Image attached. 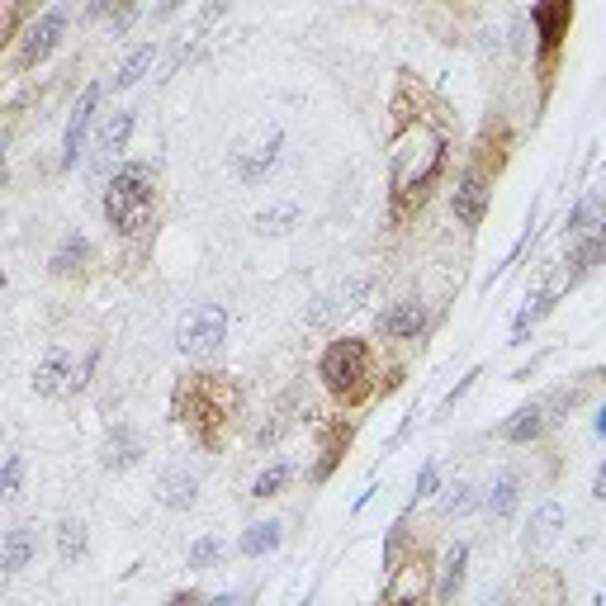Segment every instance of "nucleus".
<instances>
[{
  "label": "nucleus",
  "instance_id": "obj_1",
  "mask_svg": "<svg viewBox=\"0 0 606 606\" xmlns=\"http://www.w3.org/2000/svg\"><path fill=\"white\" fill-rule=\"evenodd\" d=\"M441 166H446V138L417 128L408 143L393 152V218H408L412 209H422Z\"/></svg>",
  "mask_w": 606,
  "mask_h": 606
},
{
  "label": "nucleus",
  "instance_id": "obj_2",
  "mask_svg": "<svg viewBox=\"0 0 606 606\" xmlns=\"http://www.w3.org/2000/svg\"><path fill=\"white\" fill-rule=\"evenodd\" d=\"M232 403H237V389L228 384V375H185L176 389V422H185L204 446H214Z\"/></svg>",
  "mask_w": 606,
  "mask_h": 606
},
{
  "label": "nucleus",
  "instance_id": "obj_3",
  "mask_svg": "<svg viewBox=\"0 0 606 606\" xmlns=\"http://www.w3.org/2000/svg\"><path fill=\"white\" fill-rule=\"evenodd\" d=\"M152 204H157V190H152V166L147 161H124L105 185V218L119 237H138V232L152 223Z\"/></svg>",
  "mask_w": 606,
  "mask_h": 606
},
{
  "label": "nucleus",
  "instance_id": "obj_4",
  "mask_svg": "<svg viewBox=\"0 0 606 606\" xmlns=\"http://www.w3.org/2000/svg\"><path fill=\"white\" fill-rule=\"evenodd\" d=\"M318 375L327 393H337V398H365L370 393V346L360 337H337L322 351Z\"/></svg>",
  "mask_w": 606,
  "mask_h": 606
},
{
  "label": "nucleus",
  "instance_id": "obj_5",
  "mask_svg": "<svg viewBox=\"0 0 606 606\" xmlns=\"http://www.w3.org/2000/svg\"><path fill=\"white\" fill-rule=\"evenodd\" d=\"M223 341H228V313L218 303H195L176 327V346L185 356H214Z\"/></svg>",
  "mask_w": 606,
  "mask_h": 606
},
{
  "label": "nucleus",
  "instance_id": "obj_6",
  "mask_svg": "<svg viewBox=\"0 0 606 606\" xmlns=\"http://www.w3.org/2000/svg\"><path fill=\"white\" fill-rule=\"evenodd\" d=\"M62 34H67V10L62 5H53V10H43V15L24 29V38H19V53H15V67L19 72H29V67H38L43 57H53V48L62 43Z\"/></svg>",
  "mask_w": 606,
  "mask_h": 606
},
{
  "label": "nucleus",
  "instance_id": "obj_7",
  "mask_svg": "<svg viewBox=\"0 0 606 606\" xmlns=\"http://www.w3.org/2000/svg\"><path fill=\"white\" fill-rule=\"evenodd\" d=\"M280 147H285V133H280L275 124L261 128L247 147H237V152H232V171H237V180H242V185H261V180L275 171Z\"/></svg>",
  "mask_w": 606,
  "mask_h": 606
},
{
  "label": "nucleus",
  "instance_id": "obj_8",
  "mask_svg": "<svg viewBox=\"0 0 606 606\" xmlns=\"http://www.w3.org/2000/svg\"><path fill=\"white\" fill-rule=\"evenodd\" d=\"M488 199H493V190H488V176L474 166V171H464L460 185L450 190V214H455V223H460V228H479L483 218H488Z\"/></svg>",
  "mask_w": 606,
  "mask_h": 606
},
{
  "label": "nucleus",
  "instance_id": "obj_9",
  "mask_svg": "<svg viewBox=\"0 0 606 606\" xmlns=\"http://www.w3.org/2000/svg\"><path fill=\"white\" fill-rule=\"evenodd\" d=\"M76 384V360L67 346H48L43 360H38L34 370V393L38 398H57V393H72Z\"/></svg>",
  "mask_w": 606,
  "mask_h": 606
},
{
  "label": "nucleus",
  "instance_id": "obj_10",
  "mask_svg": "<svg viewBox=\"0 0 606 606\" xmlns=\"http://www.w3.org/2000/svg\"><path fill=\"white\" fill-rule=\"evenodd\" d=\"M95 109H100V86H86L81 100H76V109H72V119H67V133H62V166H76V161H81L90 124H95Z\"/></svg>",
  "mask_w": 606,
  "mask_h": 606
},
{
  "label": "nucleus",
  "instance_id": "obj_11",
  "mask_svg": "<svg viewBox=\"0 0 606 606\" xmlns=\"http://www.w3.org/2000/svg\"><path fill=\"white\" fill-rule=\"evenodd\" d=\"M531 24L540 29V62L550 67L554 53H559V43L569 38V24H573V5H531Z\"/></svg>",
  "mask_w": 606,
  "mask_h": 606
},
{
  "label": "nucleus",
  "instance_id": "obj_12",
  "mask_svg": "<svg viewBox=\"0 0 606 606\" xmlns=\"http://www.w3.org/2000/svg\"><path fill=\"white\" fill-rule=\"evenodd\" d=\"M427 332V308L417 299H398L389 303L384 313H379V337H389V341H417Z\"/></svg>",
  "mask_w": 606,
  "mask_h": 606
},
{
  "label": "nucleus",
  "instance_id": "obj_13",
  "mask_svg": "<svg viewBox=\"0 0 606 606\" xmlns=\"http://www.w3.org/2000/svg\"><path fill=\"white\" fill-rule=\"evenodd\" d=\"M370 294V280L365 275H351V280H341L337 289H327L313 308H308V327H322V322H332L337 313H351L360 299Z\"/></svg>",
  "mask_w": 606,
  "mask_h": 606
},
{
  "label": "nucleus",
  "instance_id": "obj_14",
  "mask_svg": "<svg viewBox=\"0 0 606 606\" xmlns=\"http://www.w3.org/2000/svg\"><path fill=\"white\" fill-rule=\"evenodd\" d=\"M464 573H469V545H464V540H455V545L441 554L436 602H441V606H455V597H460V588H464Z\"/></svg>",
  "mask_w": 606,
  "mask_h": 606
},
{
  "label": "nucleus",
  "instance_id": "obj_15",
  "mask_svg": "<svg viewBox=\"0 0 606 606\" xmlns=\"http://www.w3.org/2000/svg\"><path fill=\"white\" fill-rule=\"evenodd\" d=\"M564 526H569L564 507H559V502H540V507L531 512V526H526V535H521V545H526V550H545V545L559 540Z\"/></svg>",
  "mask_w": 606,
  "mask_h": 606
},
{
  "label": "nucleus",
  "instance_id": "obj_16",
  "mask_svg": "<svg viewBox=\"0 0 606 606\" xmlns=\"http://www.w3.org/2000/svg\"><path fill=\"white\" fill-rule=\"evenodd\" d=\"M199 498V479L190 469H166L157 479V502L161 507H171V512H185V507H195Z\"/></svg>",
  "mask_w": 606,
  "mask_h": 606
},
{
  "label": "nucleus",
  "instance_id": "obj_17",
  "mask_svg": "<svg viewBox=\"0 0 606 606\" xmlns=\"http://www.w3.org/2000/svg\"><path fill=\"white\" fill-rule=\"evenodd\" d=\"M128 138H133V109H114V114H105V128H100V143H95L100 161L124 157Z\"/></svg>",
  "mask_w": 606,
  "mask_h": 606
},
{
  "label": "nucleus",
  "instance_id": "obj_18",
  "mask_svg": "<svg viewBox=\"0 0 606 606\" xmlns=\"http://www.w3.org/2000/svg\"><path fill=\"white\" fill-rule=\"evenodd\" d=\"M517 502H521V479L507 469V474H498L493 479V488L483 493V507H488V517L493 521H507L512 512H517Z\"/></svg>",
  "mask_w": 606,
  "mask_h": 606
},
{
  "label": "nucleus",
  "instance_id": "obj_19",
  "mask_svg": "<svg viewBox=\"0 0 606 606\" xmlns=\"http://www.w3.org/2000/svg\"><path fill=\"white\" fill-rule=\"evenodd\" d=\"M540 431H545V408H540V403H526V408H517L512 412V422L502 427V441L531 446V441H540Z\"/></svg>",
  "mask_w": 606,
  "mask_h": 606
},
{
  "label": "nucleus",
  "instance_id": "obj_20",
  "mask_svg": "<svg viewBox=\"0 0 606 606\" xmlns=\"http://www.w3.org/2000/svg\"><path fill=\"white\" fill-rule=\"evenodd\" d=\"M29 559H34V531L29 526H10L5 545H0V569L15 578L19 569H29Z\"/></svg>",
  "mask_w": 606,
  "mask_h": 606
},
{
  "label": "nucleus",
  "instance_id": "obj_21",
  "mask_svg": "<svg viewBox=\"0 0 606 606\" xmlns=\"http://www.w3.org/2000/svg\"><path fill=\"white\" fill-rule=\"evenodd\" d=\"M280 540H285V526H280V521H256V526H247V531H242L237 550L247 554V559H261V554L280 550Z\"/></svg>",
  "mask_w": 606,
  "mask_h": 606
},
{
  "label": "nucleus",
  "instance_id": "obj_22",
  "mask_svg": "<svg viewBox=\"0 0 606 606\" xmlns=\"http://www.w3.org/2000/svg\"><path fill=\"white\" fill-rule=\"evenodd\" d=\"M299 218H303V209L299 204H294V199H280V204H270V209H261V214H256V232H261V237H285V232H294L299 228Z\"/></svg>",
  "mask_w": 606,
  "mask_h": 606
},
{
  "label": "nucleus",
  "instance_id": "obj_23",
  "mask_svg": "<svg viewBox=\"0 0 606 606\" xmlns=\"http://www.w3.org/2000/svg\"><path fill=\"white\" fill-rule=\"evenodd\" d=\"M86 261H90V242L81 237V232H67V237H62V247L53 251L48 270H53V275H76Z\"/></svg>",
  "mask_w": 606,
  "mask_h": 606
},
{
  "label": "nucleus",
  "instance_id": "obj_24",
  "mask_svg": "<svg viewBox=\"0 0 606 606\" xmlns=\"http://www.w3.org/2000/svg\"><path fill=\"white\" fill-rule=\"evenodd\" d=\"M138 460H143V441L128 427H114V436H109V446H105V469H128V464H138Z\"/></svg>",
  "mask_w": 606,
  "mask_h": 606
},
{
  "label": "nucleus",
  "instance_id": "obj_25",
  "mask_svg": "<svg viewBox=\"0 0 606 606\" xmlns=\"http://www.w3.org/2000/svg\"><path fill=\"white\" fill-rule=\"evenodd\" d=\"M152 62H157V43H143V48H133V53L124 57V67L114 72V90H128L138 86L147 72H152Z\"/></svg>",
  "mask_w": 606,
  "mask_h": 606
},
{
  "label": "nucleus",
  "instance_id": "obj_26",
  "mask_svg": "<svg viewBox=\"0 0 606 606\" xmlns=\"http://www.w3.org/2000/svg\"><path fill=\"white\" fill-rule=\"evenodd\" d=\"M57 554L67 559V564H76L81 554H86V526L76 517H62L57 521Z\"/></svg>",
  "mask_w": 606,
  "mask_h": 606
},
{
  "label": "nucleus",
  "instance_id": "obj_27",
  "mask_svg": "<svg viewBox=\"0 0 606 606\" xmlns=\"http://www.w3.org/2000/svg\"><path fill=\"white\" fill-rule=\"evenodd\" d=\"M289 479H294V464H289V460H275L270 469H261V474H256V483H251V498H261V502L275 498V493H280Z\"/></svg>",
  "mask_w": 606,
  "mask_h": 606
},
{
  "label": "nucleus",
  "instance_id": "obj_28",
  "mask_svg": "<svg viewBox=\"0 0 606 606\" xmlns=\"http://www.w3.org/2000/svg\"><path fill=\"white\" fill-rule=\"evenodd\" d=\"M346 441H351V427H332V431H327V441H322V460H318V469H313V479H318V483L332 479V469H337Z\"/></svg>",
  "mask_w": 606,
  "mask_h": 606
},
{
  "label": "nucleus",
  "instance_id": "obj_29",
  "mask_svg": "<svg viewBox=\"0 0 606 606\" xmlns=\"http://www.w3.org/2000/svg\"><path fill=\"white\" fill-rule=\"evenodd\" d=\"M602 256H606V223H602V232H597V237H588V242H578V247H573L569 266L583 275V270H592L597 261H602Z\"/></svg>",
  "mask_w": 606,
  "mask_h": 606
},
{
  "label": "nucleus",
  "instance_id": "obj_30",
  "mask_svg": "<svg viewBox=\"0 0 606 606\" xmlns=\"http://www.w3.org/2000/svg\"><path fill=\"white\" fill-rule=\"evenodd\" d=\"M474 488L469 483H455V488H446V498H441V512L446 517H464V512H474Z\"/></svg>",
  "mask_w": 606,
  "mask_h": 606
},
{
  "label": "nucleus",
  "instance_id": "obj_31",
  "mask_svg": "<svg viewBox=\"0 0 606 606\" xmlns=\"http://www.w3.org/2000/svg\"><path fill=\"white\" fill-rule=\"evenodd\" d=\"M19 479H24V455H5V469H0V498L5 502L19 498Z\"/></svg>",
  "mask_w": 606,
  "mask_h": 606
},
{
  "label": "nucleus",
  "instance_id": "obj_32",
  "mask_svg": "<svg viewBox=\"0 0 606 606\" xmlns=\"http://www.w3.org/2000/svg\"><path fill=\"white\" fill-rule=\"evenodd\" d=\"M218 554H223V540L218 535H204V540L190 545V569H214Z\"/></svg>",
  "mask_w": 606,
  "mask_h": 606
},
{
  "label": "nucleus",
  "instance_id": "obj_33",
  "mask_svg": "<svg viewBox=\"0 0 606 606\" xmlns=\"http://www.w3.org/2000/svg\"><path fill=\"white\" fill-rule=\"evenodd\" d=\"M441 488V469H436V460L422 464V474H417V498H431Z\"/></svg>",
  "mask_w": 606,
  "mask_h": 606
},
{
  "label": "nucleus",
  "instance_id": "obj_34",
  "mask_svg": "<svg viewBox=\"0 0 606 606\" xmlns=\"http://www.w3.org/2000/svg\"><path fill=\"white\" fill-rule=\"evenodd\" d=\"M474 379H479V370H469V375H464V379H460V384H455V389H450V393H446V408H455V403H460L464 393L474 389Z\"/></svg>",
  "mask_w": 606,
  "mask_h": 606
},
{
  "label": "nucleus",
  "instance_id": "obj_35",
  "mask_svg": "<svg viewBox=\"0 0 606 606\" xmlns=\"http://www.w3.org/2000/svg\"><path fill=\"white\" fill-rule=\"evenodd\" d=\"M592 209H597L592 199H588V204H578V209H573V214H569V232H583V223H588V218H592Z\"/></svg>",
  "mask_w": 606,
  "mask_h": 606
},
{
  "label": "nucleus",
  "instance_id": "obj_36",
  "mask_svg": "<svg viewBox=\"0 0 606 606\" xmlns=\"http://www.w3.org/2000/svg\"><path fill=\"white\" fill-rule=\"evenodd\" d=\"M592 498H597V502H606V460L597 464V479H592Z\"/></svg>",
  "mask_w": 606,
  "mask_h": 606
},
{
  "label": "nucleus",
  "instance_id": "obj_37",
  "mask_svg": "<svg viewBox=\"0 0 606 606\" xmlns=\"http://www.w3.org/2000/svg\"><path fill=\"white\" fill-rule=\"evenodd\" d=\"M166 606H209V602H204L199 592H176V597H171Z\"/></svg>",
  "mask_w": 606,
  "mask_h": 606
},
{
  "label": "nucleus",
  "instance_id": "obj_38",
  "mask_svg": "<svg viewBox=\"0 0 606 606\" xmlns=\"http://www.w3.org/2000/svg\"><path fill=\"white\" fill-rule=\"evenodd\" d=\"M237 602V592H218V597H209V606H232Z\"/></svg>",
  "mask_w": 606,
  "mask_h": 606
},
{
  "label": "nucleus",
  "instance_id": "obj_39",
  "mask_svg": "<svg viewBox=\"0 0 606 606\" xmlns=\"http://www.w3.org/2000/svg\"><path fill=\"white\" fill-rule=\"evenodd\" d=\"M592 427H597V436L606 441V403H602V412H597V422H592Z\"/></svg>",
  "mask_w": 606,
  "mask_h": 606
},
{
  "label": "nucleus",
  "instance_id": "obj_40",
  "mask_svg": "<svg viewBox=\"0 0 606 606\" xmlns=\"http://www.w3.org/2000/svg\"><path fill=\"white\" fill-rule=\"evenodd\" d=\"M393 606H422V597H403V602H393Z\"/></svg>",
  "mask_w": 606,
  "mask_h": 606
},
{
  "label": "nucleus",
  "instance_id": "obj_41",
  "mask_svg": "<svg viewBox=\"0 0 606 606\" xmlns=\"http://www.w3.org/2000/svg\"><path fill=\"white\" fill-rule=\"evenodd\" d=\"M602 223H606V199H602Z\"/></svg>",
  "mask_w": 606,
  "mask_h": 606
},
{
  "label": "nucleus",
  "instance_id": "obj_42",
  "mask_svg": "<svg viewBox=\"0 0 606 606\" xmlns=\"http://www.w3.org/2000/svg\"><path fill=\"white\" fill-rule=\"evenodd\" d=\"M550 606H559V602H550Z\"/></svg>",
  "mask_w": 606,
  "mask_h": 606
}]
</instances>
